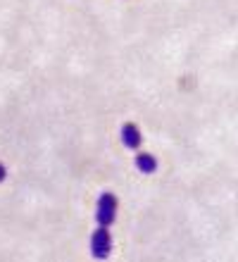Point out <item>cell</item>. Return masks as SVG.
Instances as JSON below:
<instances>
[{"label": "cell", "instance_id": "obj_2", "mask_svg": "<svg viewBox=\"0 0 238 262\" xmlns=\"http://www.w3.org/2000/svg\"><path fill=\"white\" fill-rule=\"evenodd\" d=\"M91 255L95 260H107L112 255V234L110 227H95L91 234Z\"/></svg>", "mask_w": 238, "mask_h": 262}, {"label": "cell", "instance_id": "obj_3", "mask_svg": "<svg viewBox=\"0 0 238 262\" xmlns=\"http://www.w3.org/2000/svg\"><path fill=\"white\" fill-rule=\"evenodd\" d=\"M119 136H122L124 148H129V150H138L143 143V134L136 122H124L122 129H119Z\"/></svg>", "mask_w": 238, "mask_h": 262}, {"label": "cell", "instance_id": "obj_1", "mask_svg": "<svg viewBox=\"0 0 238 262\" xmlns=\"http://www.w3.org/2000/svg\"><path fill=\"white\" fill-rule=\"evenodd\" d=\"M117 207H119V198L112 191H105V193L98 195V203H95V222H98V227H112L115 224Z\"/></svg>", "mask_w": 238, "mask_h": 262}, {"label": "cell", "instance_id": "obj_4", "mask_svg": "<svg viewBox=\"0 0 238 262\" xmlns=\"http://www.w3.org/2000/svg\"><path fill=\"white\" fill-rule=\"evenodd\" d=\"M134 165L141 174H155L157 172V158L155 155H150V152H138L136 160H134Z\"/></svg>", "mask_w": 238, "mask_h": 262}, {"label": "cell", "instance_id": "obj_5", "mask_svg": "<svg viewBox=\"0 0 238 262\" xmlns=\"http://www.w3.org/2000/svg\"><path fill=\"white\" fill-rule=\"evenodd\" d=\"M7 179V169H5V165H0V184Z\"/></svg>", "mask_w": 238, "mask_h": 262}]
</instances>
